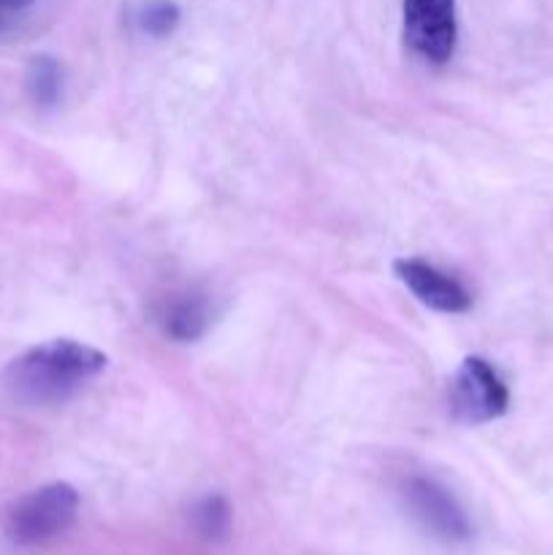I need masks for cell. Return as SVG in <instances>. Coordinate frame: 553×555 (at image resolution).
Listing matches in <instances>:
<instances>
[{"label":"cell","instance_id":"6da1fadb","mask_svg":"<svg viewBox=\"0 0 553 555\" xmlns=\"http://www.w3.org/2000/svg\"><path fill=\"white\" fill-rule=\"evenodd\" d=\"M108 358L76 339H52L30 347L3 369L11 399L30 406L63 404L106 369Z\"/></svg>","mask_w":553,"mask_h":555},{"label":"cell","instance_id":"7a4b0ae2","mask_svg":"<svg viewBox=\"0 0 553 555\" xmlns=\"http://www.w3.org/2000/svg\"><path fill=\"white\" fill-rule=\"evenodd\" d=\"M79 493L68 482H49L22 496L5 515V537L16 547H36L57 540L74 526Z\"/></svg>","mask_w":553,"mask_h":555},{"label":"cell","instance_id":"3957f363","mask_svg":"<svg viewBox=\"0 0 553 555\" xmlns=\"http://www.w3.org/2000/svg\"><path fill=\"white\" fill-rule=\"evenodd\" d=\"M510 406V390L486 358L470 356L461 361L450 385V412L459 423L480 426L502 417Z\"/></svg>","mask_w":553,"mask_h":555},{"label":"cell","instance_id":"277c9868","mask_svg":"<svg viewBox=\"0 0 553 555\" xmlns=\"http://www.w3.org/2000/svg\"><path fill=\"white\" fill-rule=\"evenodd\" d=\"M401 496H404V504L412 518H415V524L426 534H432L434 540L459 545V542H466L472 537V524L466 518L464 507L455 502L448 488L439 486L432 477H407Z\"/></svg>","mask_w":553,"mask_h":555},{"label":"cell","instance_id":"5b68a950","mask_svg":"<svg viewBox=\"0 0 553 555\" xmlns=\"http://www.w3.org/2000/svg\"><path fill=\"white\" fill-rule=\"evenodd\" d=\"M404 38L426 63H448L459 41L455 0H404Z\"/></svg>","mask_w":553,"mask_h":555},{"label":"cell","instance_id":"8992f818","mask_svg":"<svg viewBox=\"0 0 553 555\" xmlns=\"http://www.w3.org/2000/svg\"><path fill=\"white\" fill-rule=\"evenodd\" d=\"M396 276L410 287L412 296L445 314H461L472 307V296L455 276L421 258H401L394 263Z\"/></svg>","mask_w":553,"mask_h":555},{"label":"cell","instance_id":"52a82bcc","mask_svg":"<svg viewBox=\"0 0 553 555\" xmlns=\"http://www.w3.org/2000/svg\"><path fill=\"white\" fill-rule=\"evenodd\" d=\"M163 331L177 341H195L206 334L211 323L209 298L204 293H179L163 307L160 312Z\"/></svg>","mask_w":553,"mask_h":555},{"label":"cell","instance_id":"ba28073f","mask_svg":"<svg viewBox=\"0 0 553 555\" xmlns=\"http://www.w3.org/2000/svg\"><path fill=\"white\" fill-rule=\"evenodd\" d=\"M27 90L38 106H54L63 92V70H60L57 60L52 57H36L27 70Z\"/></svg>","mask_w":553,"mask_h":555},{"label":"cell","instance_id":"9c48e42d","mask_svg":"<svg viewBox=\"0 0 553 555\" xmlns=\"http://www.w3.org/2000/svg\"><path fill=\"white\" fill-rule=\"evenodd\" d=\"M231 526V509L222 496H206L193 507V529L206 542H217L228 534Z\"/></svg>","mask_w":553,"mask_h":555},{"label":"cell","instance_id":"30bf717a","mask_svg":"<svg viewBox=\"0 0 553 555\" xmlns=\"http://www.w3.org/2000/svg\"><path fill=\"white\" fill-rule=\"evenodd\" d=\"M179 20H182V11L171 0H150L144 9L139 11V27L146 36H171L177 30Z\"/></svg>","mask_w":553,"mask_h":555},{"label":"cell","instance_id":"8fae6325","mask_svg":"<svg viewBox=\"0 0 553 555\" xmlns=\"http://www.w3.org/2000/svg\"><path fill=\"white\" fill-rule=\"evenodd\" d=\"M33 0H0V27L9 25L16 14H22L25 9H30Z\"/></svg>","mask_w":553,"mask_h":555}]
</instances>
